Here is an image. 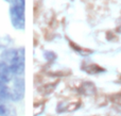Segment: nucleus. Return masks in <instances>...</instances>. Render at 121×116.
<instances>
[{
    "mask_svg": "<svg viewBox=\"0 0 121 116\" xmlns=\"http://www.w3.org/2000/svg\"><path fill=\"white\" fill-rule=\"evenodd\" d=\"M2 61L9 65L14 76H21L26 68V54L25 49H8L2 52Z\"/></svg>",
    "mask_w": 121,
    "mask_h": 116,
    "instance_id": "obj_1",
    "label": "nucleus"
},
{
    "mask_svg": "<svg viewBox=\"0 0 121 116\" xmlns=\"http://www.w3.org/2000/svg\"><path fill=\"white\" fill-rule=\"evenodd\" d=\"M25 6L26 0H11L10 18L13 27L17 30H23L26 27Z\"/></svg>",
    "mask_w": 121,
    "mask_h": 116,
    "instance_id": "obj_2",
    "label": "nucleus"
},
{
    "mask_svg": "<svg viewBox=\"0 0 121 116\" xmlns=\"http://www.w3.org/2000/svg\"><path fill=\"white\" fill-rule=\"evenodd\" d=\"M13 76L9 65L3 61H0V100L8 101L10 99V82Z\"/></svg>",
    "mask_w": 121,
    "mask_h": 116,
    "instance_id": "obj_3",
    "label": "nucleus"
},
{
    "mask_svg": "<svg viewBox=\"0 0 121 116\" xmlns=\"http://www.w3.org/2000/svg\"><path fill=\"white\" fill-rule=\"evenodd\" d=\"M25 92L26 85L23 78H21L20 76H15L10 86V99L16 102L20 101L25 97Z\"/></svg>",
    "mask_w": 121,
    "mask_h": 116,
    "instance_id": "obj_4",
    "label": "nucleus"
},
{
    "mask_svg": "<svg viewBox=\"0 0 121 116\" xmlns=\"http://www.w3.org/2000/svg\"><path fill=\"white\" fill-rule=\"evenodd\" d=\"M80 91H81V93L84 94V95H92V94H95V92H96V87H95V85L92 84V83L85 82V83H83V85L81 86Z\"/></svg>",
    "mask_w": 121,
    "mask_h": 116,
    "instance_id": "obj_5",
    "label": "nucleus"
},
{
    "mask_svg": "<svg viewBox=\"0 0 121 116\" xmlns=\"http://www.w3.org/2000/svg\"><path fill=\"white\" fill-rule=\"evenodd\" d=\"M83 68L86 70V72H89V74H96V72H101L103 71L102 68H100L99 66L97 65H94V64H88L87 67H84Z\"/></svg>",
    "mask_w": 121,
    "mask_h": 116,
    "instance_id": "obj_6",
    "label": "nucleus"
},
{
    "mask_svg": "<svg viewBox=\"0 0 121 116\" xmlns=\"http://www.w3.org/2000/svg\"><path fill=\"white\" fill-rule=\"evenodd\" d=\"M5 108H6V104L0 103V116L4 115V113H5Z\"/></svg>",
    "mask_w": 121,
    "mask_h": 116,
    "instance_id": "obj_7",
    "label": "nucleus"
},
{
    "mask_svg": "<svg viewBox=\"0 0 121 116\" xmlns=\"http://www.w3.org/2000/svg\"><path fill=\"white\" fill-rule=\"evenodd\" d=\"M113 100L116 102V103H118V104H120V106H121V95L115 96V97L113 98Z\"/></svg>",
    "mask_w": 121,
    "mask_h": 116,
    "instance_id": "obj_8",
    "label": "nucleus"
},
{
    "mask_svg": "<svg viewBox=\"0 0 121 116\" xmlns=\"http://www.w3.org/2000/svg\"><path fill=\"white\" fill-rule=\"evenodd\" d=\"M4 1H8V2H11V0H4Z\"/></svg>",
    "mask_w": 121,
    "mask_h": 116,
    "instance_id": "obj_9",
    "label": "nucleus"
}]
</instances>
